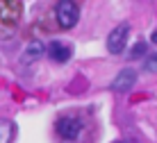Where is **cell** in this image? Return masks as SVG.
<instances>
[{
	"instance_id": "9c48e42d",
	"label": "cell",
	"mask_w": 157,
	"mask_h": 143,
	"mask_svg": "<svg viewBox=\"0 0 157 143\" xmlns=\"http://www.w3.org/2000/svg\"><path fill=\"white\" fill-rule=\"evenodd\" d=\"M146 68L157 73V55H150V57H146Z\"/></svg>"
},
{
	"instance_id": "6da1fadb",
	"label": "cell",
	"mask_w": 157,
	"mask_h": 143,
	"mask_svg": "<svg viewBox=\"0 0 157 143\" xmlns=\"http://www.w3.org/2000/svg\"><path fill=\"white\" fill-rule=\"evenodd\" d=\"M55 16H57V23L62 25L64 30H71V27H75V23H78V18H80V9H78L75 2L62 0L55 7Z\"/></svg>"
},
{
	"instance_id": "8992f818",
	"label": "cell",
	"mask_w": 157,
	"mask_h": 143,
	"mask_svg": "<svg viewBox=\"0 0 157 143\" xmlns=\"http://www.w3.org/2000/svg\"><path fill=\"white\" fill-rule=\"evenodd\" d=\"M14 139V123L9 118H0V143H12Z\"/></svg>"
},
{
	"instance_id": "7a4b0ae2",
	"label": "cell",
	"mask_w": 157,
	"mask_h": 143,
	"mask_svg": "<svg viewBox=\"0 0 157 143\" xmlns=\"http://www.w3.org/2000/svg\"><path fill=\"white\" fill-rule=\"evenodd\" d=\"M128 34H130V25L128 23L116 25L114 30L109 32V36H107V50H109L112 55H121L123 50H125Z\"/></svg>"
},
{
	"instance_id": "277c9868",
	"label": "cell",
	"mask_w": 157,
	"mask_h": 143,
	"mask_svg": "<svg viewBox=\"0 0 157 143\" xmlns=\"http://www.w3.org/2000/svg\"><path fill=\"white\" fill-rule=\"evenodd\" d=\"M134 84H137V70L134 68H123L114 77V82H112V89L116 93H128Z\"/></svg>"
},
{
	"instance_id": "8fae6325",
	"label": "cell",
	"mask_w": 157,
	"mask_h": 143,
	"mask_svg": "<svg viewBox=\"0 0 157 143\" xmlns=\"http://www.w3.org/2000/svg\"><path fill=\"white\" fill-rule=\"evenodd\" d=\"M116 143H128V141H116Z\"/></svg>"
},
{
	"instance_id": "5b68a950",
	"label": "cell",
	"mask_w": 157,
	"mask_h": 143,
	"mask_svg": "<svg viewBox=\"0 0 157 143\" xmlns=\"http://www.w3.org/2000/svg\"><path fill=\"white\" fill-rule=\"evenodd\" d=\"M48 57L52 59V62L57 64H64L71 59V46H66L64 41H52L50 46H48Z\"/></svg>"
},
{
	"instance_id": "3957f363",
	"label": "cell",
	"mask_w": 157,
	"mask_h": 143,
	"mask_svg": "<svg viewBox=\"0 0 157 143\" xmlns=\"http://www.w3.org/2000/svg\"><path fill=\"white\" fill-rule=\"evenodd\" d=\"M80 132H82V123L75 116H62L57 120V134L62 136V139L73 141V139L80 136Z\"/></svg>"
},
{
	"instance_id": "52a82bcc",
	"label": "cell",
	"mask_w": 157,
	"mask_h": 143,
	"mask_svg": "<svg viewBox=\"0 0 157 143\" xmlns=\"http://www.w3.org/2000/svg\"><path fill=\"white\" fill-rule=\"evenodd\" d=\"M43 50H46V48H43L39 41H32L30 46H28V50H25V55H23V62H32V59L41 57Z\"/></svg>"
},
{
	"instance_id": "30bf717a",
	"label": "cell",
	"mask_w": 157,
	"mask_h": 143,
	"mask_svg": "<svg viewBox=\"0 0 157 143\" xmlns=\"http://www.w3.org/2000/svg\"><path fill=\"white\" fill-rule=\"evenodd\" d=\"M150 41H153V43H157V32H155L153 36H150Z\"/></svg>"
},
{
	"instance_id": "ba28073f",
	"label": "cell",
	"mask_w": 157,
	"mask_h": 143,
	"mask_svg": "<svg viewBox=\"0 0 157 143\" xmlns=\"http://www.w3.org/2000/svg\"><path fill=\"white\" fill-rule=\"evenodd\" d=\"M144 52H146V43H144V41H139L137 46L132 48V52H130V59H137V57H141Z\"/></svg>"
}]
</instances>
